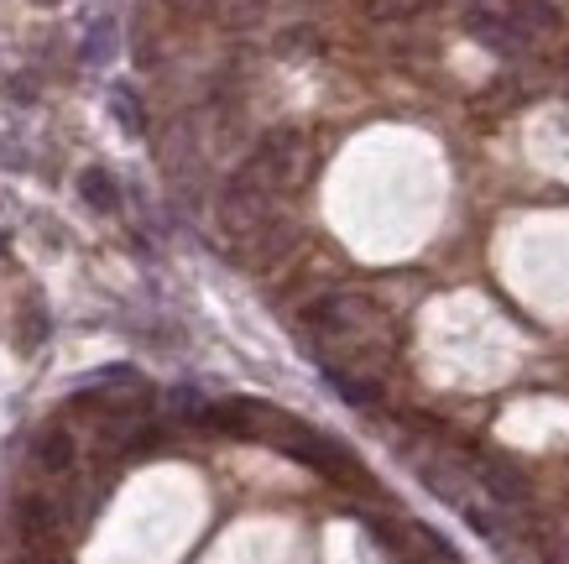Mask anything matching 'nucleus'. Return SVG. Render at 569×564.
Returning <instances> with one entry per match:
<instances>
[{
	"label": "nucleus",
	"mask_w": 569,
	"mask_h": 564,
	"mask_svg": "<svg viewBox=\"0 0 569 564\" xmlns=\"http://www.w3.org/2000/svg\"><path fill=\"white\" fill-rule=\"evenodd\" d=\"M466 32L476 37L481 48L501 52V58H518V52H528V42H533V32H528L507 6H486V0H470L466 6Z\"/></svg>",
	"instance_id": "obj_1"
},
{
	"label": "nucleus",
	"mask_w": 569,
	"mask_h": 564,
	"mask_svg": "<svg viewBox=\"0 0 569 564\" xmlns=\"http://www.w3.org/2000/svg\"><path fill=\"white\" fill-rule=\"evenodd\" d=\"M366 314H371V298H361V293H325L319 304L303 308V325H313V329H350V325H361Z\"/></svg>",
	"instance_id": "obj_2"
},
{
	"label": "nucleus",
	"mask_w": 569,
	"mask_h": 564,
	"mask_svg": "<svg viewBox=\"0 0 569 564\" xmlns=\"http://www.w3.org/2000/svg\"><path fill=\"white\" fill-rule=\"evenodd\" d=\"M116 52H121V27H116V17L89 21L84 42H79V58H84L89 69H104V63H116Z\"/></svg>",
	"instance_id": "obj_3"
},
{
	"label": "nucleus",
	"mask_w": 569,
	"mask_h": 564,
	"mask_svg": "<svg viewBox=\"0 0 569 564\" xmlns=\"http://www.w3.org/2000/svg\"><path fill=\"white\" fill-rule=\"evenodd\" d=\"M52 335V314L42 298H27V304L17 308V345H21V356H32V350H42Z\"/></svg>",
	"instance_id": "obj_4"
},
{
	"label": "nucleus",
	"mask_w": 569,
	"mask_h": 564,
	"mask_svg": "<svg viewBox=\"0 0 569 564\" xmlns=\"http://www.w3.org/2000/svg\"><path fill=\"white\" fill-rule=\"evenodd\" d=\"M325 387L340 397L346 408H377V403H381V387H377V382L350 376V372H340V366H325Z\"/></svg>",
	"instance_id": "obj_5"
},
{
	"label": "nucleus",
	"mask_w": 569,
	"mask_h": 564,
	"mask_svg": "<svg viewBox=\"0 0 569 564\" xmlns=\"http://www.w3.org/2000/svg\"><path fill=\"white\" fill-rule=\"evenodd\" d=\"M79 199H84L89 209H100V215H116V209H121V184L104 168H84L79 172Z\"/></svg>",
	"instance_id": "obj_6"
},
{
	"label": "nucleus",
	"mask_w": 569,
	"mask_h": 564,
	"mask_svg": "<svg viewBox=\"0 0 569 564\" xmlns=\"http://www.w3.org/2000/svg\"><path fill=\"white\" fill-rule=\"evenodd\" d=\"M110 116H116V126H121L126 137H141V131H147V110H141V95L131 85L110 89Z\"/></svg>",
	"instance_id": "obj_7"
},
{
	"label": "nucleus",
	"mask_w": 569,
	"mask_h": 564,
	"mask_svg": "<svg viewBox=\"0 0 569 564\" xmlns=\"http://www.w3.org/2000/svg\"><path fill=\"white\" fill-rule=\"evenodd\" d=\"M37 465H42V471H69L73 465L69 428H42V434H37Z\"/></svg>",
	"instance_id": "obj_8"
},
{
	"label": "nucleus",
	"mask_w": 569,
	"mask_h": 564,
	"mask_svg": "<svg viewBox=\"0 0 569 564\" xmlns=\"http://www.w3.org/2000/svg\"><path fill=\"white\" fill-rule=\"evenodd\" d=\"M507 11H512L528 32H549V27H559V11H553L549 0H507Z\"/></svg>",
	"instance_id": "obj_9"
},
{
	"label": "nucleus",
	"mask_w": 569,
	"mask_h": 564,
	"mask_svg": "<svg viewBox=\"0 0 569 564\" xmlns=\"http://www.w3.org/2000/svg\"><path fill=\"white\" fill-rule=\"evenodd\" d=\"M486 481H491V492L507 496V502H518V496H522V481L512 476V471H497V465H486Z\"/></svg>",
	"instance_id": "obj_10"
},
{
	"label": "nucleus",
	"mask_w": 569,
	"mask_h": 564,
	"mask_svg": "<svg viewBox=\"0 0 569 564\" xmlns=\"http://www.w3.org/2000/svg\"><path fill=\"white\" fill-rule=\"evenodd\" d=\"M6 95H11L17 105H32L37 100V79L32 73H11V79H6Z\"/></svg>",
	"instance_id": "obj_11"
}]
</instances>
